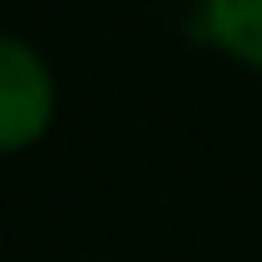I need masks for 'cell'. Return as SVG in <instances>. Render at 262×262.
I'll list each match as a JSON object with an SVG mask.
<instances>
[{
  "label": "cell",
  "instance_id": "cell-1",
  "mask_svg": "<svg viewBox=\"0 0 262 262\" xmlns=\"http://www.w3.org/2000/svg\"><path fill=\"white\" fill-rule=\"evenodd\" d=\"M57 113V82L36 47L0 31V155L36 144Z\"/></svg>",
  "mask_w": 262,
  "mask_h": 262
},
{
  "label": "cell",
  "instance_id": "cell-2",
  "mask_svg": "<svg viewBox=\"0 0 262 262\" xmlns=\"http://www.w3.org/2000/svg\"><path fill=\"white\" fill-rule=\"evenodd\" d=\"M201 26L226 57L262 72V0H206Z\"/></svg>",
  "mask_w": 262,
  "mask_h": 262
}]
</instances>
